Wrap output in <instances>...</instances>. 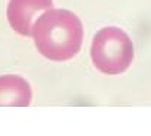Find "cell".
<instances>
[{
	"mask_svg": "<svg viewBox=\"0 0 151 136\" xmlns=\"http://www.w3.org/2000/svg\"><path fill=\"white\" fill-rule=\"evenodd\" d=\"M53 7V0H9L6 16L10 28L24 37L31 35L34 19L40 12Z\"/></svg>",
	"mask_w": 151,
	"mask_h": 136,
	"instance_id": "cell-3",
	"label": "cell"
},
{
	"mask_svg": "<svg viewBox=\"0 0 151 136\" xmlns=\"http://www.w3.org/2000/svg\"><path fill=\"white\" fill-rule=\"evenodd\" d=\"M131 37L117 26H106L94 35L90 57L94 67L104 75H122L134 62Z\"/></svg>",
	"mask_w": 151,
	"mask_h": 136,
	"instance_id": "cell-2",
	"label": "cell"
},
{
	"mask_svg": "<svg viewBox=\"0 0 151 136\" xmlns=\"http://www.w3.org/2000/svg\"><path fill=\"white\" fill-rule=\"evenodd\" d=\"M31 35L41 56L51 62H66L79 53L84 26L73 12L51 7L35 19Z\"/></svg>",
	"mask_w": 151,
	"mask_h": 136,
	"instance_id": "cell-1",
	"label": "cell"
},
{
	"mask_svg": "<svg viewBox=\"0 0 151 136\" xmlns=\"http://www.w3.org/2000/svg\"><path fill=\"white\" fill-rule=\"evenodd\" d=\"M32 89L27 79L18 75L0 76V107H28Z\"/></svg>",
	"mask_w": 151,
	"mask_h": 136,
	"instance_id": "cell-4",
	"label": "cell"
}]
</instances>
